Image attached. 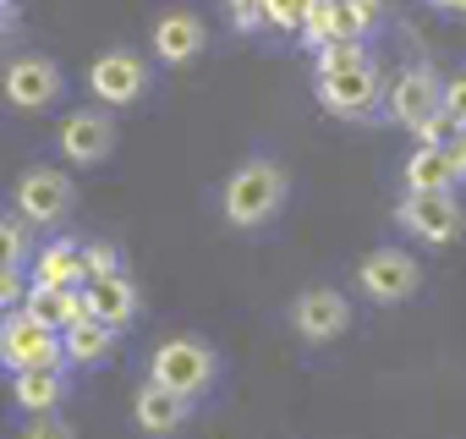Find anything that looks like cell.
<instances>
[{
  "label": "cell",
  "mask_w": 466,
  "mask_h": 439,
  "mask_svg": "<svg viewBox=\"0 0 466 439\" xmlns=\"http://www.w3.org/2000/svg\"><path fill=\"white\" fill-rule=\"evenodd\" d=\"M291 198V170L275 154H248L219 187V214L230 231H264Z\"/></svg>",
  "instance_id": "cell-1"
},
{
  "label": "cell",
  "mask_w": 466,
  "mask_h": 439,
  "mask_svg": "<svg viewBox=\"0 0 466 439\" xmlns=\"http://www.w3.org/2000/svg\"><path fill=\"white\" fill-rule=\"evenodd\" d=\"M148 379L165 384V390H176V395H187V401H198L219 379V352L203 335H165L148 352Z\"/></svg>",
  "instance_id": "cell-2"
},
{
  "label": "cell",
  "mask_w": 466,
  "mask_h": 439,
  "mask_svg": "<svg viewBox=\"0 0 466 439\" xmlns=\"http://www.w3.org/2000/svg\"><path fill=\"white\" fill-rule=\"evenodd\" d=\"M12 209L28 220L34 231H61L77 209V181L61 165H28L12 187Z\"/></svg>",
  "instance_id": "cell-3"
},
{
  "label": "cell",
  "mask_w": 466,
  "mask_h": 439,
  "mask_svg": "<svg viewBox=\"0 0 466 439\" xmlns=\"http://www.w3.org/2000/svg\"><path fill=\"white\" fill-rule=\"evenodd\" d=\"M313 94L335 121H379L384 116V77H379L373 56H362L329 77H313Z\"/></svg>",
  "instance_id": "cell-4"
},
{
  "label": "cell",
  "mask_w": 466,
  "mask_h": 439,
  "mask_svg": "<svg viewBox=\"0 0 466 439\" xmlns=\"http://www.w3.org/2000/svg\"><path fill=\"white\" fill-rule=\"evenodd\" d=\"M61 94H66V72L39 50L12 56L6 72H0V99H6L17 116H45V110L61 105Z\"/></svg>",
  "instance_id": "cell-5"
},
{
  "label": "cell",
  "mask_w": 466,
  "mask_h": 439,
  "mask_svg": "<svg viewBox=\"0 0 466 439\" xmlns=\"http://www.w3.org/2000/svg\"><path fill=\"white\" fill-rule=\"evenodd\" d=\"M357 291L379 308H395V302H411L422 291V264L411 259V248H368L362 264H357Z\"/></svg>",
  "instance_id": "cell-6"
},
{
  "label": "cell",
  "mask_w": 466,
  "mask_h": 439,
  "mask_svg": "<svg viewBox=\"0 0 466 439\" xmlns=\"http://www.w3.org/2000/svg\"><path fill=\"white\" fill-rule=\"evenodd\" d=\"M148 88H154V72L127 45H116V50H105V56L88 61V94L105 110H132L137 99H148Z\"/></svg>",
  "instance_id": "cell-7"
},
{
  "label": "cell",
  "mask_w": 466,
  "mask_h": 439,
  "mask_svg": "<svg viewBox=\"0 0 466 439\" xmlns=\"http://www.w3.org/2000/svg\"><path fill=\"white\" fill-rule=\"evenodd\" d=\"M395 226L411 231L428 248H450L466 231V203L455 192H400L395 203Z\"/></svg>",
  "instance_id": "cell-8"
},
{
  "label": "cell",
  "mask_w": 466,
  "mask_h": 439,
  "mask_svg": "<svg viewBox=\"0 0 466 439\" xmlns=\"http://www.w3.org/2000/svg\"><path fill=\"white\" fill-rule=\"evenodd\" d=\"M50 362H66V357H61V330L39 324V319L23 313V308L0 313V373L50 368Z\"/></svg>",
  "instance_id": "cell-9"
},
{
  "label": "cell",
  "mask_w": 466,
  "mask_h": 439,
  "mask_svg": "<svg viewBox=\"0 0 466 439\" xmlns=\"http://www.w3.org/2000/svg\"><path fill=\"white\" fill-rule=\"evenodd\" d=\"M56 148L66 165L88 170V165H105L116 154V116L105 105H83V110H66L61 116V132H56Z\"/></svg>",
  "instance_id": "cell-10"
},
{
  "label": "cell",
  "mask_w": 466,
  "mask_h": 439,
  "mask_svg": "<svg viewBox=\"0 0 466 439\" xmlns=\"http://www.w3.org/2000/svg\"><path fill=\"white\" fill-rule=\"evenodd\" d=\"M286 319H291V330H297L308 346H329V341H340V335L351 330V297L335 291V286H302V291L291 297Z\"/></svg>",
  "instance_id": "cell-11"
},
{
  "label": "cell",
  "mask_w": 466,
  "mask_h": 439,
  "mask_svg": "<svg viewBox=\"0 0 466 439\" xmlns=\"http://www.w3.org/2000/svg\"><path fill=\"white\" fill-rule=\"evenodd\" d=\"M433 110H444V72L428 66V61L406 66V72L384 88V116H390L395 127H406V132H411L422 116H433Z\"/></svg>",
  "instance_id": "cell-12"
},
{
  "label": "cell",
  "mask_w": 466,
  "mask_h": 439,
  "mask_svg": "<svg viewBox=\"0 0 466 439\" xmlns=\"http://www.w3.org/2000/svg\"><path fill=\"white\" fill-rule=\"evenodd\" d=\"M400 187L406 192H455V187H466V143H461V132L450 143H439V148L417 143L406 154V165H400Z\"/></svg>",
  "instance_id": "cell-13"
},
{
  "label": "cell",
  "mask_w": 466,
  "mask_h": 439,
  "mask_svg": "<svg viewBox=\"0 0 466 439\" xmlns=\"http://www.w3.org/2000/svg\"><path fill=\"white\" fill-rule=\"evenodd\" d=\"M208 50V28L192 6H165L148 28V56L159 66H192L198 56Z\"/></svg>",
  "instance_id": "cell-14"
},
{
  "label": "cell",
  "mask_w": 466,
  "mask_h": 439,
  "mask_svg": "<svg viewBox=\"0 0 466 439\" xmlns=\"http://www.w3.org/2000/svg\"><path fill=\"white\" fill-rule=\"evenodd\" d=\"M6 379H12V412H17V417L61 412V406H66V395H72V368H66V362L23 368V373H6Z\"/></svg>",
  "instance_id": "cell-15"
},
{
  "label": "cell",
  "mask_w": 466,
  "mask_h": 439,
  "mask_svg": "<svg viewBox=\"0 0 466 439\" xmlns=\"http://www.w3.org/2000/svg\"><path fill=\"white\" fill-rule=\"evenodd\" d=\"M28 281L34 286H56V291H66V286H88V270H83V242L77 237H50V242H39L34 248V259H28Z\"/></svg>",
  "instance_id": "cell-16"
},
{
  "label": "cell",
  "mask_w": 466,
  "mask_h": 439,
  "mask_svg": "<svg viewBox=\"0 0 466 439\" xmlns=\"http://www.w3.org/2000/svg\"><path fill=\"white\" fill-rule=\"evenodd\" d=\"M88 308H94V319H105L110 330H132L137 313H143V291H137V281H132L127 270H116V275L88 281Z\"/></svg>",
  "instance_id": "cell-17"
},
{
  "label": "cell",
  "mask_w": 466,
  "mask_h": 439,
  "mask_svg": "<svg viewBox=\"0 0 466 439\" xmlns=\"http://www.w3.org/2000/svg\"><path fill=\"white\" fill-rule=\"evenodd\" d=\"M187 417H192V401H187V395H176V390H165V384H154V379H143V390L132 395V423H137L148 439L176 434Z\"/></svg>",
  "instance_id": "cell-18"
},
{
  "label": "cell",
  "mask_w": 466,
  "mask_h": 439,
  "mask_svg": "<svg viewBox=\"0 0 466 439\" xmlns=\"http://www.w3.org/2000/svg\"><path fill=\"white\" fill-rule=\"evenodd\" d=\"M116 341H121V330H110L105 319L88 313V319H77V324L61 330V357H66L72 373H83V368H105L110 352H116Z\"/></svg>",
  "instance_id": "cell-19"
},
{
  "label": "cell",
  "mask_w": 466,
  "mask_h": 439,
  "mask_svg": "<svg viewBox=\"0 0 466 439\" xmlns=\"http://www.w3.org/2000/svg\"><path fill=\"white\" fill-rule=\"evenodd\" d=\"M23 313H34V319L50 324V330H66V324L88 319L94 308H88V286H66V291H56V286H34V281H28Z\"/></svg>",
  "instance_id": "cell-20"
},
{
  "label": "cell",
  "mask_w": 466,
  "mask_h": 439,
  "mask_svg": "<svg viewBox=\"0 0 466 439\" xmlns=\"http://www.w3.org/2000/svg\"><path fill=\"white\" fill-rule=\"evenodd\" d=\"M379 23H384V0H335V28H340V39H373L379 34Z\"/></svg>",
  "instance_id": "cell-21"
},
{
  "label": "cell",
  "mask_w": 466,
  "mask_h": 439,
  "mask_svg": "<svg viewBox=\"0 0 466 439\" xmlns=\"http://www.w3.org/2000/svg\"><path fill=\"white\" fill-rule=\"evenodd\" d=\"M28 231L34 226L17 209H0V264H23L28 270V259H34V237Z\"/></svg>",
  "instance_id": "cell-22"
},
{
  "label": "cell",
  "mask_w": 466,
  "mask_h": 439,
  "mask_svg": "<svg viewBox=\"0 0 466 439\" xmlns=\"http://www.w3.org/2000/svg\"><path fill=\"white\" fill-rule=\"evenodd\" d=\"M297 39H302V50H308V56H319L324 45H335V39H340V28H335V0H313L308 17H302V28H297Z\"/></svg>",
  "instance_id": "cell-23"
},
{
  "label": "cell",
  "mask_w": 466,
  "mask_h": 439,
  "mask_svg": "<svg viewBox=\"0 0 466 439\" xmlns=\"http://www.w3.org/2000/svg\"><path fill=\"white\" fill-rule=\"evenodd\" d=\"M368 50H362V39H335V45H324L319 56H313V77H329V72H340V66H351V61H362Z\"/></svg>",
  "instance_id": "cell-24"
},
{
  "label": "cell",
  "mask_w": 466,
  "mask_h": 439,
  "mask_svg": "<svg viewBox=\"0 0 466 439\" xmlns=\"http://www.w3.org/2000/svg\"><path fill=\"white\" fill-rule=\"evenodd\" d=\"M308 6H313V0H264V23L275 34H297L302 17H308Z\"/></svg>",
  "instance_id": "cell-25"
},
{
  "label": "cell",
  "mask_w": 466,
  "mask_h": 439,
  "mask_svg": "<svg viewBox=\"0 0 466 439\" xmlns=\"http://www.w3.org/2000/svg\"><path fill=\"white\" fill-rule=\"evenodd\" d=\"M225 17H230V28L237 34H264L269 23H264V0H225Z\"/></svg>",
  "instance_id": "cell-26"
},
{
  "label": "cell",
  "mask_w": 466,
  "mask_h": 439,
  "mask_svg": "<svg viewBox=\"0 0 466 439\" xmlns=\"http://www.w3.org/2000/svg\"><path fill=\"white\" fill-rule=\"evenodd\" d=\"M83 270H88V281L116 275L121 270V248L116 242H83Z\"/></svg>",
  "instance_id": "cell-27"
},
{
  "label": "cell",
  "mask_w": 466,
  "mask_h": 439,
  "mask_svg": "<svg viewBox=\"0 0 466 439\" xmlns=\"http://www.w3.org/2000/svg\"><path fill=\"white\" fill-rule=\"evenodd\" d=\"M23 297H28V270L23 264H0V313L23 308Z\"/></svg>",
  "instance_id": "cell-28"
},
{
  "label": "cell",
  "mask_w": 466,
  "mask_h": 439,
  "mask_svg": "<svg viewBox=\"0 0 466 439\" xmlns=\"http://www.w3.org/2000/svg\"><path fill=\"white\" fill-rule=\"evenodd\" d=\"M455 132H461V127H455V121H450L444 110H433V116H422V121L411 127V138H417V143H428V148H439V143H450Z\"/></svg>",
  "instance_id": "cell-29"
},
{
  "label": "cell",
  "mask_w": 466,
  "mask_h": 439,
  "mask_svg": "<svg viewBox=\"0 0 466 439\" xmlns=\"http://www.w3.org/2000/svg\"><path fill=\"white\" fill-rule=\"evenodd\" d=\"M23 439H77L72 423H61V412H45V417H28Z\"/></svg>",
  "instance_id": "cell-30"
},
{
  "label": "cell",
  "mask_w": 466,
  "mask_h": 439,
  "mask_svg": "<svg viewBox=\"0 0 466 439\" xmlns=\"http://www.w3.org/2000/svg\"><path fill=\"white\" fill-rule=\"evenodd\" d=\"M444 116H450L455 127H466V72L444 77Z\"/></svg>",
  "instance_id": "cell-31"
},
{
  "label": "cell",
  "mask_w": 466,
  "mask_h": 439,
  "mask_svg": "<svg viewBox=\"0 0 466 439\" xmlns=\"http://www.w3.org/2000/svg\"><path fill=\"white\" fill-rule=\"evenodd\" d=\"M444 12L450 17H466V0H444Z\"/></svg>",
  "instance_id": "cell-32"
},
{
  "label": "cell",
  "mask_w": 466,
  "mask_h": 439,
  "mask_svg": "<svg viewBox=\"0 0 466 439\" xmlns=\"http://www.w3.org/2000/svg\"><path fill=\"white\" fill-rule=\"evenodd\" d=\"M428 6H433V12H444V0H428Z\"/></svg>",
  "instance_id": "cell-33"
},
{
  "label": "cell",
  "mask_w": 466,
  "mask_h": 439,
  "mask_svg": "<svg viewBox=\"0 0 466 439\" xmlns=\"http://www.w3.org/2000/svg\"><path fill=\"white\" fill-rule=\"evenodd\" d=\"M0 6H17V0H0Z\"/></svg>",
  "instance_id": "cell-34"
},
{
  "label": "cell",
  "mask_w": 466,
  "mask_h": 439,
  "mask_svg": "<svg viewBox=\"0 0 466 439\" xmlns=\"http://www.w3.org/2000/svg\"><path fill=\"white\" fill-rule=\"evenodd\" d=\"M461 143H466V127H461Z\"/></svg>",
  "instance_id": "cell-35"
}]
</instances>
